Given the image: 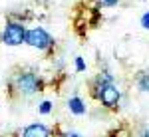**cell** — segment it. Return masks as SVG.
<instances>
[{"instance_id": "cell-3", "label": "cell", "mask_w": 149, "mask_h": 137, "mask_svg": "<svg viewBox=\"0 0 149 137\" xmlns=\"http://www.w3.org/2000/svg\"><path fill=\"white\" fill-rule=\"evenodd\" d=\"M26 44L32 46V48H38V50H48L54 44V40L44 28L38 26V28H32V30H26Z\"/></svg>"}, {"instance_id": "cell-5", "label": "cell", "mask_w": 149, "mask_h": 137, "mask_svg": "<svg viewBox=\"0 0 149 137\" xmlns=\"http://www.w3.org/2000/svg\"><path fill=\"white\" fill-rule=\"evenodd\" d=\"M68 109L70 113L74 115H86V111H88V105H86V102L81 99L80 95H72V97H68Z\"/></svg>"}, {"instance_id": "cell-7", "label": "cell", "mask_w": 149, "mask_h": 137, "mask_svg": "<svg viewBox=\"0 0 149 137\" xmlns=\"http://www.w3.org/2000/svg\"><path fill=\"white\" fill-rule=\"evenodd\" d=\"M52 107H54V103L46 99V102H42L40 105H38V113L40 115H48L50 111H52Z\"/></svg>"}, {"instance_id": "cell-6", "label": "cell", "mask_w": 149, "mask_h": 137, "mask_svg": "<svg viewBox=\"0 0 149 137\" xmlns=\"http://www.w3.org/2000/svg\"><path fill=\"white\" fill-rule=\"evenodd\" d=\"M137 88H139V91L149 93V74H147V72L137 76Z\"/></svg>"}, {"instance_id": "cell-12", "label": "cell", "mask_w": 149, "mask_h": 137, "mask_svg": "<svg viewBox=\"0 0 149 137\" xmlns=\"http://www.w3.org/2000/svg\"><path fill=\"white\" fill-rule=\"evenodd\" d=\"M141 137H149V127H145V129H143V133H141Z\"/></svg>"}, {"instance_id": "cell-10", "label": "cell", "mask_w": 149, "mask_h": 137, "mask_svg": "<svg viewBox=\"0 0 149 137\" xmlns=\"http://www.w3.org/2000/svg\"><path fill=\"white\" fill-rule=\"evenodd\" d=\"M141 26H143L145 30H149V12H143V14H141Z\"/></svg>"}, {"instance_id": "cell-11", "label": "cell", "mask_w": 149, "mask_h": 137, "mask_svg": "<svg viewBox=\"0 0 149 137\" xmlns=\"http://www.w3.org/2000/svg\"><path fill=\"white\" fill-rule=\"evenodd\" d=\"M60 137H84V135H81L80 131H74V129H70V131H64V133H62Z\"/></svg>"}, {"instance_id": "cell-9", "label": "cell", "mask_w": 149, "mask_h": 137, "mask_svg": "<svg viewBox=\"0 0 149 137\" xmlns=\"http://www.w3.org/2000/svg\"><path fill=\"white\" fill-rule=\"evenodd\" d=\"M117 2H119V0H100V6H102V8H111Z\"/></svg>"}, {"instance_id": "cell-1", "label": "cell", "mask_w": 149, "mask_h": 137, "mask_svg": "<svg viewBox=\"0 0 149 137\" xmlns=\"http://www.w3.org/2000/svg\"><path fill=\"white\" fill-rule=\"evenodd\" d=\"M14 88L22 95H34L36 91L42 90V80L36 76L34 72H20L14 78Z\"/></svg>"}, {"instance_id": "cell-2", "label": "cell", "mask_w": 149, "mask_h": 137, "mask_svg": "<svg viewBox=\"0 0 149 137\" xmlns=\"http://www.w3.org/2000/svg\"><path fill=\"white\" fill-rule=\"evenodd\" d=\"M0 40L6 46H20L26 42V28L20 22H8L6 28L2 30Z\"/></svg>"}, {"instance_id": "cell-4", "label": "cell", "mask_w": 149, "mask_h": 137, "mask_svg": "<svg viewBox=\"0 0 149 137\" xmlns=\"http://www.w3.org/2000/svg\"><path fill=\"white\" fill-rule=\"evenodd\" d=\"M22 137H52V131L44 123H30L22 129Z\"/></svg>"}, {"instance_id": "cell-8", "label": "cell", "mask_w": 149, "mask_h": 137, "mask_svg": "<svg viewBox=\"0 0 149 137\" xmlns=\"http://www.w3.org/2000/svg\"><path fill=\"white\" fill-rule=\"evenodd\" d=\"M76 70L78 72H86V62H84V58H76Z\"/></svg>"}]
</instances>
